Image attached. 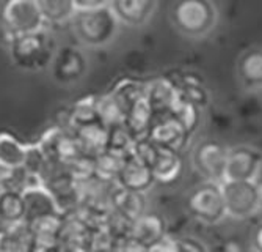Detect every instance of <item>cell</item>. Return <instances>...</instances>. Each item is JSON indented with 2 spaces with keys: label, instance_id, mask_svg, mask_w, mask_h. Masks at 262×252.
<instances>
[{
  "label": "cell",
  "instance_id": "obj_20",
  "mask_svg": "<svg viewBox=\"0 0 262 252\" xmlns=\"http://www.w3.org/2000/svg\"><path fill=\"white\" fill-rule=\"evenodd\" d=\"M26 218L22 191L8 186L5 181H0V219L5 224H16Z\"/></svg>",
  "mask_w": 262,
  "mask_h": 252
},
{
  "label": "cell",
  "instance_id": "obj_5",
  "mask_svg": "<svg viewBox=\"0 0 262 252\" xmlns=\"http://www.w3.org/2000/svg\"><path fill=\"white\" fill-rule=\"evenodd\" d=\"M188 210L201 222H222L228 216V213L220 183L206 181L204 185L196 188L188 199Z\"/></svg>",
  "mask_w": 262,
  "mask_h": 252
},
{
  "label": "cell",
  "instance_id": "obj_4",
  "mask_svg": "<svg viewBox=\"0 0 262 252\" xmlns=\"http://www.w3.org/2000/svg\"><path fill=\"white\" fill-rule=\"evenodd\" d=\"M0 22L10 38L42 30L44 26L36 0H5L0 8Z\"/></svg>",
  "mask_w": 262,
  "mask_h": 252
},
{
  "label": "cell",
  "instance_id": "obj_33",
  "mask_svg": "<svg viewBox=\"0 0 262 252\" xmlns=\"http://www.w3.org/2000/svg\"><path fill=\"white\" fill-rule=\"evenodd\" d=\"M256 189H257L259 207H260V210H262V180H256Z\"/></svg>",
  "mask_w": 262,
  "mask_h": 252
},
{
  "label": "cell",
  "instance_id": "obj_27",
  "mask_svg": "<svg viewBox=\"0 0 262 252\" xmlns=\"http://www.w3.org/2000/svg\"><path fill=\"white\" fill-rule=\"evenodd\" d=\"M201 110L203 109H200L193 103L181 98L170 113L190 134H193L201 123Z\"/></svg>",
  "mask_w": 262,
  "mask_h": 252
},
{
  "label": "cell",
  "instance_id": "obj_26",
  "mask_svg": "<svg viewBox=\"0 0 262 252\" xmlns=\"http://www.w3.org/2000/svg\"><path fill=\"white\" fill-rule=\"evenodd\" d=\"M96 109H98V115L101 122L107 128L120 126L124 123L126 113L112 91L102 95L101 98H96Z\"/></svg>",
  "mask_w": 262,
  "mask_h": 252
},
{
  "label": "cell",
  "instance_id": "obj_1",
  "mask_svg": "<svg viewBox=\"0 0 262 252\" xmlns=\"http://www.w3.org/2000/svg\"><path fill=\"white\" fill-rule=\"evenodd\" d=\"M170 17L174 29L187 38H206L219 24V8L213 0H176Z\"/></svg>",
  "mask_w": 262,
  "mask_h": 252
},
{
  "label": "cell",
  "instance_id": "obj_32",
  "mask_svg": "<svg viewBox=\"0 0 262 252\" xmlns=\"http://www.w3.org/2000/svg\"><path fill=\"white\" fill-rule=\"evenodd\" d=\"M7 246H8V234L7 230H2L0 232V252H5Z\"/></svg>",
  "mask_w": 262,
  "mask_h": 252
},
{
  "label": "cell",
  "instance_id": "obj_18",
  "mask_svg": "<svg viewBox=\"0 0 262 252\" xmlns=\"http://www.w3.org/2000/svg\"><path fill=\"white\" fill-rule=\"evenodd\" d=\"M165 235V221L156 213H143L130 224L129 237L143 246H151Z\"/></svg>",
  "mask_w": 262,
  "mask_h": 252
},
{
  "label": "cell",
  "instance_id": "obj_17",
  "mask_svg": "<svg viewBox=\"0 0 262 252\" xmlns=\"http://www.w3.org/2000/svg\"><path fill=\"white\" fill-rule=\"evenodd\" d=\"M76 135V139L86 156H98L104 150H107L108 145V128L98 119L88 122L85 125H80L74 129H71Z\"/></svg>",
  "mask_w": 262,
  "mask_h": 252
},
{
  "label": "cell",
  "instance_id": "obj_31",
  "mask_svg": "<svg viewBox=\"0 0 262 252\" xmlns=\"http://www.w3.org/2000/svg\"><path fill=\"white\" fill-rule=\"evenodd\" d=\"M77 10H91V8H101L110 4V0H74Z\"/></svg>",
  "mask_w": 262,
  "mask_h": 252
},
{
  "label": "cell",
  "instance_id": "obj_15",
  "mask_svg": "<svg viewBox=\"0 0 262 252\" xmlns=\"http://www.w3.org/2000/svg\"><path fill=\"white\" fill-rule=\"evenodd\" d=\"M110 205L116 215H120L129 222H134L143 213H146L145 192L126 189L120 185H116V183L110 191Z\"/></svg>",
  "mask_w": 262,
  "mask_h": 252
},
{
  "label": "cell",
  "instance_id": "obj_8",
  "mask_svg": "<svg viewBox=\"0 0 262 252\" xmlns=\"http://www.w3.org/2000/svg\"><path fill=\"white\" fill-rule=\"evenodd\" d=\"M228 150L223 144L217 141H203L200 142L195 150L192 161L195 169L207 180L222 183L225 178V167Z\"/></svg>",
  "mask_w": 262,
  "mask_h": 252
},
{
  "label": "cell",
  "instance_id": "obj_19",
  "mask_svg": "<svg viewBox=\"0 0 262 252\" xmlns=\"http://www.w3.org/2000/svg\"><path fill=\"white\" fill-rule=\"evenodd\" d=\"M151 170L154 173L156 181L160 183H173L181 177L182 172V159L178 151L159 147L157 156L151 164Z\"/></svg>",
  "mask_w": 262,
  "mask_h": 252
},
{
  "label": "cell",
  "instance_id": "obj_10",
  "mask_svg": "<svg viewBox=\"0 0 262 252\" xmlns=\"http://www.w3.org/2000/svg\"><path fill=\"white\" fill-rule=\"evenodd\" d=\"M86 66H88V63H86L83 52L79 51L77 48L66 46V48L60 49L54 55L51 71H52L54 79L58 84L71 85V84L77 82L85 74Z\"/></svg>",
  "mask_w": 262,
  "mask_h": 252
},
{
  "label": "cell",
  "instance_id": "obj_36",
  "mask_svg": "<svg viewBox=\"0 0 262 252\" xmlns=\"http://www.w3.org/2000/svg\"><path fill=\"white\" fill-rule=\"evenodd\" d=\"M254 252H260V250H257V249H256V250H254Z\"/></svg>",
  "mask_w": 262,
  "mask_h": 252
},
{
  "label": "cell",
  "instance_id": "obj_3",
  "mask_svg": "<svg viewBox=\"0 0 262 252\" xmlns=\"http://www.w3.org/2000/svg\"><path fill=\"white\" fill-rule=\"evenodd\" d=\"M10 54L22 70H42L54 59V40L44 30L17 35L10 38Z\"/></svg>",
  "mask_w": 262,
  "mask_h": 252
},
{
  "label": "cell",
  "instance_id": "obj_23",
  "mask_svg": "<svg viewBox=\"0 0 262 252\" xmlns=\"http://www.w3.org/2000/svg\"><path fill=\"white\" fill-rule=\"evenodd\" d=\"M127 156L113 150H104L98 156H94V175L104 181L116 183Z\"/></svg>",
  "mask_w": 262,
  "mask_h": 252
},
{
  "label": "cell",
  "instance_id": "obj_34",
  "mask_svg": "<svg viewBox=\"0 0 262 252\" xmlns=\"http://www.w3.org/2000/svg\"><path fill=\"white\" fill-rule=\"evenodd\" d=\"M11 172H13V170H7V169H4L2 166H0V181L8 180V178H10V175H11Z\"/></svg>",
  "mask_w": 262,
  "mask_h": 252
},
{
  "label": "cell",
  "instance_id": "obj_12",
  "mask_svg": "<svg viewBox=\"0 0 262 252\" xmlns=\"http://www.w3.org/2000/svg\"><path fill=\"white\" fill-rule=\"evenodd\" d=\"M22 199L24 208H26L24 221H32L49 215H63L57 199L46 185H35L22 189Z\"/></svg>",
  "mask_w": 262,
  "mask_h": 252
},
{
  "label": "cell",
  "instance_id": "obj_11",
  "mask_svg": "<svg viewBox=\"0 0 262 252\" xmlns=\"http://www.w3.org/2000/svg\"><path fill=\"white\" fill-rule=\"evenodd\" d=\"M237 81L248 93H262V46H253L241 54L235 65Z\"/></svg>",
  "mask_w": 262,
  "mask_h": 252
},
{
  "label": "cell",
  "instance_id": "obj_14",
  "mask_svg": "<svg viewBox=\"0 0 262 252\" xmlns=\"http://www.w3.org/2000/svg\"><path fill=\"white\" fill-rule=\"evenodd\" d=\"M146 100L156 115H166L181 100L179 88L174 79L159 77L146 84Z\"/></svg>",
  "mask_w": 262,
  "mask_h": 252
},
{
  "label": "cell",
  "instance_id": "obj_29",
  "mask_svg": "<svg viewBox=\"0 0 262 252\" xmlns=\"http://www.w3.org/2000/svg\"><path fill=\"white\" fill-rule=\"evenodd\" d=\"M148 252H179V240H174L165 234L160 240L148 246Z\"/></svg>",
  "mask_w": 262,
  "mask_h": 252
},
{
  "label": "cell",
  "instance_id": "obj_7",
  "mask_svg": "<svg viewBox=\"0 0 262 252\" xmlns=\"http://www.w3.org/2000/svg\"><path fill=\"white\" fill-rule=\"evenodd\" d=\"M260 170L262 153L250 145H237L228 150L223 181H256Z\"/></svg>",
  "mask_w": 262,
  "mask_h": 252
},
{
  "label": "cell",
  "instance_id": "obj_35",
  "mask_svg": "<svg viewBox=\"0 0 262 252\" xmlns=\"http://www.w3.org/2000/svg\"><path fill=\"white\" fill-rule=\"evenodd\" d=\"M256 249L262 252V228H260V230L257 232V235H256Z\"/></svg>",
  "mask_w": 262,
  "mask_h": 252
},
{
  "label": "cell",
  "instance_id": "obj_13",
  "mask_svg": "<svg viewBox=\"0 0 262 252\" xmlns=\"http://www.w3.org/2000/svg\"><path fill=\"white\" fill-rule=\"evenodd\" d=\"M108 7L118 21L129 27L148 24L157 8V0H110Z\"/></svg>",
  "mask_w": 262,
  "mask_h": 252
},
{
  "label": "cell",
  "instance_id": "obj_9",
  "mask_svg": "<svg viewBox=\"0 0 262 252\" xmlns=\"http://www.w3.org/2000/svg\"><path fill=\"white\" fill-rule=\"evenodd\" d=\"M190 134L171 113L166 115H156L149 128L148 137L162 148L173 151H181L190 141Z\"/></svg>",
  "mask_w": 262,
  "mask_h": 252
},
{
  "label": "cell",
  "instance_id": "obj_25",
  "mask_svg": "<svg viewBox=\"0 0 262 252\" xmlns=\"http://www.w3.org/2000/svg\"><path fill=\"white\" fill-rule=\"evenodd\" d=\"M112 93L115 95V98L118 100V103H120L126 113L135 103L146 96V84H141L132 79H124L113 87Z\"/></svg>",
  "mask_w": 262,
  "mask_h": 252
},
{
  "label": "cell",
  "instance_id": "obj_22",
  "mask_svg": "<svg viewBox=\"0 0 262 252\" xmlns=\"http://www.w3.org/2000/svg\"><path fill=\"white\" fill-rule=\"evenodd\" d=\"M181 98L193 103L200 109H204L209 103V91L201 82V79L193 73H184L182 76L174 79Z\"/></svg>",
  "mask_w": 262,
  "mask_h": 252
},
{
  "label": "cell",
  "instance_id": "obj_28",
  "mask_svg": "<svg viewBox=\"0 0 262 252\" xmlns=\"http://www.w3.org/2000/svg\"><path fill=\"white\" fill-rule=\"evenodd\" d=\"M98 119H99V115H98V109H96V98H86V100L79 101L73 107V110H71L69 125H71V129H74L80 125H85L88 122L98 120Z\"/></svg>",
  "mask_w": 262,
  "mask_h": 252
},
{
  "label": "cell",
  "instance_id": "obj_30",
  "mask_svg": "<svg viewBox=\"0 0 262 252\" xmlns=\"http://www.w3.org/2000/svg\"><path fill=\"white\" fill-rule=\"evenodd\" d=\"M179 252H209L196 238H179Z\"/></svg>",
  "mask_w": 262,
  "mask_h": 252
},
{
  "label": "cell",
  "instance_id": "obj_24",
  "mask_svg": "<svg viewBox=\"0 0 262 252\" xmlns=\"http://www.w3.org/2000/svg\"><path fill=\"white\" fill-rule=\"evenodd\" d=\"M44 22L63 24L74 17L77 8L74 0H36Z\"/></svg>",
  "mask_w": 262,
  "mask_h": 252
},
{
  "label": "cell",
  "instance_id": "obj_2",
  "mask_svg": "<svg viewBox=\"0 0 262 252\" xmlns=\"http://www.w3.org/2000/svg\"><path fill=\"white\" fill-rule=\"evenodd\" d=\"M77 38L90 48H101L108 44L118 33L120 21L108 5L91 10H77L74 17Z\"/></svg>",
  "mask_w": 262,
  "mask_h": 252
},
{
  "label": "cell",
  "instance_id": "obj_6",
  "mask_svg": "<svg viewBox=\"0 0 262 252\" xmlns=\"http://www.w3.org/2000/svg\"><path fill=\"white\" fill-rule=\"evenodd\" d=\"M226 205V213L235 219H247L254 216L260 207L257 200L256 181H229L220 183Z\"/></svg>",
  "mask_w": 262,
  "mask_h": 252
},
{
  "label": "cell",
  "instance_id": "obj_16",
  "mask_svg": "<svg viewBox=\"0 0 262 252\" xmlns=\"http://www.w3.org/2000/svg\"><path fill=\"white\" fill-rule=\"evenodd\" d=\"M156 183L154 173L151 167L145 163H141L135 156L129 154L126 163L116 178V185H120L126 189L137 191V192H146L152 188Z\"/></svg>",
  "mask_w": 262,
  "mask_h": 252
},
{
  "label": "cell",
  "instance_id": "obj_21",
  "mask_svg": "<svg viewBox=\"0 0 262 252\" xmlns=\"http://www.w3.org/2000/svg\"><path fill=\"white\" fill-rule=\"evenodd\" d=\"M27 145L11 132L0 131V166L7 170H16L24 166Z\"/></svg>",
  "mask_w": 262,
  "mask_h": 252
}]
</instances>
